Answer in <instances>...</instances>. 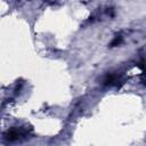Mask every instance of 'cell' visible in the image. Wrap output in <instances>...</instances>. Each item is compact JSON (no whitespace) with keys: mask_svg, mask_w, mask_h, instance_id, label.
<instances>
[{"mask_svg":"<svg viewBox=\"0 0 146 146\" xmlns=\"http://www.w3.org/2000/svg\"><path fill=\"white\" fill-rule=\"evenodd\" d=\"M121 42V36H116L115 38V40L112 42V46H115V44H119Z\"/></svg>","mask_w":146,"mask_h":146,"instance_id":"obj_1","label":"cell"},{"mask_svg":"<svg viewBox=\"0 0 146 146\" xmlns=\"http://www.w3.org/2000/svg\"><path fill=\"white\" fill-rule=\"evenodd\" d=\"M143 82H144V84H146V75H145V78H144V80H143Z\"/></svg>","mask_w":146,"mask_h":146,"instance_id":"obj_2","label":"cell"}]
</instances>
